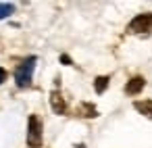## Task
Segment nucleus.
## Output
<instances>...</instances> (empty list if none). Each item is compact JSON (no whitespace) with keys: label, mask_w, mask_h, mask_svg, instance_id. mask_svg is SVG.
I'll return each mask as SVG.
<instances>
[{"label":"nucleus","mask_w":152,"mask_h":148,"mask_svg":"<svg viewBox=\"0 0 152 148\" xmlns=\"http://www.w3.org/2000/svg\"><path fill=\"white\" fill-rule=\"evenodd\" d=\"M61 63H65V65H71V59H69L67 54H63V56H61Z\"/></svg>","instance_id":"9b49d317"},{"label":"nucleus","mask_w":152,"mask_h":148,"mask_svg":"<svg viewBox=\"0 0 152 148\" xmlns=\"http://www.w3.org/2000/svg\"><path fill=\"white\" fill-rule=\"evenodd\" d=\"M50 106H52V111H54L56 115H65V113H67V102H65V98L61 96L58 90H54V92L50 94Z\"/></svg>","instance_id":"20e7f679"},{"label":"nucleus","mask_w":152,"mask_h":148,"mask_svg":"<svg viewBox=\"0 0 152 148\" xmlns=\"http://www.w3.org/2000/svg\"><path fill=\"white\" fill-rule=\"evenodd\" d=\"M133 108L140 111L144 117L152 119V100H135V102H133Z\"/></svg>","instance_id":"423d86ee"},{"label":"nucleus","mask_w":152,"mask_h":148,"mask_svg":"<svg viewBox=\"0 0 152 148\" xmlns=\"http://www.w3.org/2000/svg\"><path fill=\"white\" fill-rule=\"evenodd\" d=\"M144 86H146V79L144 77H131L129 81H127V86H125V94H129V96H135V94H140L142 90H144Z\"/></svg>","instance_id":"39448f33"},{"label":"nucleus","mask_w":152,"mask_h":148,"mask_svg":"<svg viewBox=\"0 0 152 148\" xmlns=\"http://www.w3.org/2000/svg\"><path fill=\"white\" fill-rule=\"evenodd\" d=\"M108 81H110L108 75H100V77H96V81H94V90H96V94H102V92L108 88Z\"/></svg>","instance_id":"6e6552de"},{"label":"nucleus","mask_w":152,"mask_h":148,"mask_svg":"<svg viewBox=\"0 0 152 148\" xmlns=\"http://www.w3.org/2000/svg\"><path fill=\"white\" fill-rule=\"evenodd\" d=\"M127 32H129V34H148V32H152V13L135 15V17L129 21Z\"/></svg>","instance_id":"7ed1b4c3"},{"label":"nucleus","mask_w":152,"mask_h":148,"mask_svg":"<svg viewBox=\"0 0 152 148\" xmlns=\"http://www.w3.org/2000/svg\"><path fill=\"white\" fill-rule=\"evenodd\" d=\"M15 13V4L13 2H0V19H7Z\"/></svg>","instance_id":"1a4fd4ad"},{"label":"nucleus","mask_w":152,"mask_h":148,"mask_svg":"<svg viewBox=\"0 0 152 148\" xmlns=\"http://www.w3.org/2000/svg\"><path fill=\"white\" fill-rule=\"evenodd\" d=\"M79 115L88 117V119H94V117H98V111H96V106L92 102H81L79 104Z\"/></svg>","instance_id":"0eeeda50"},{"label":"nucleus","mask_w":152,"mask_h":148,"mask_svg":"<svg viewBox=\"0 0 152 148\" xmlns=\"http://www.w3.org/2000/svg\"><path fill=\"white\" fill-rule=\"evenodd\" d=\"M27 146L40 148L42 146V119L38 115H29L27 121Z\"/></svg>","instance_id":"f03ea898"},{"label":"nucleus","mask_w":152,"mask_h":148,"mask_svg":"<svg viewBox=\"0 0 152 148\" xmlns=\"http://www.w3.org/2000/svg\"><path fill=\"white\" fill-rule=\"evenodd\" d=\"M36 63H38L36 56H27L25 61H21L17 65V69H15V81H17L19 88H29L31 86V75H34Z\"/></svg>","instance_id":"f257e3e1"},{"label":"nucleus","mask_w":152,"mask_h":148,"mask_svg":"<svg viewBox=\"0 0 152 148\" xmlns=\"http://www.w3.org/2000/svg\"><path fill=\"white\" fill-rule=\"evenodd\" d=\"M4 81H7V71H4L2 67H0V86H2Z\"/></svg>","instance_id":"9d476101"}]
</instances>
